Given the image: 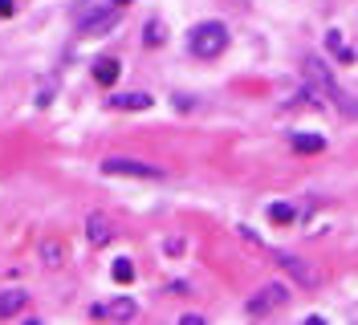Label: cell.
<instances>
[{
    "label": "cell",
    "mask_w": 358,
    "mask_h": 325,
    "mask_svg": "<svg viewBox=\"0 0 358 325\" xmlns=\"http://www.w3.org/2000/svg\"><path fill=\"white\" fill-rule=\"evenodd\" d=\"M187 49L203 57V62H212V57H220L224 49H228V24L220 21H200L192 33H187Z\"/></svg>",
    "instance_id": "cell-1"
},
{
    "label": "cell",
    "mask_w": 358,
    "mask_h": 325,
    "mask_svg": "<svg viewBox=\"0 0 358 325\" xmlns=\"http://www.w3.org/2000/svg\"><path fill=\"white\" fill-rule=\"evenodd\" d=\"M257 248H265V244H257ZM265 252L277 260V264H281L293 281L301 284V289H322V281H326V277H322V268H313L310 260L293 257V252H281V248H265Z\"/></svg>",
    "instance_id": "cell-2"
},
{
    "label": "cell",
    "mask_w": 358,
    "mask_h": 325,
    "mask_svg": "<svg viewBox=\"0 0 358 325\" xmlns=\"http://www.w3.org/2000/svg\"><path fill=\"white\" fill-rule=\"evenodd\" d=\"M306 82H310V98H313V94H326V98H330L338 110L346 106V94L338 89L334 69L322 62V57H310V62H306Z\"/></svg>",
    "instance_id": "cell-3"
},
{
    "label": "cell",
    "mask_w": 358,
    "mask_h": 325,
    "mask_svg": "<svg viewBox=\"0 0 358 325\" xmlns=\"http://www.w3.org/2000/svg\"><path fill=\"white\" fill-rule=\"evenodd\" d=\"M118 21H122V8L106 4V8L82 13V17H78V29H82V37H106L110 29H118Z\"/></svg>",
    "instance_id": "cell-4"
},
{
    "label": "cell",
    "mask_w": 358,
    "mask_h": 325,
    "mask_svg": "<svg viewBox=\"0 0 358 325\" xmlns=\"http://www.w3.org/2000/svg\"><path fill=\"white\" fill-rule=\"evenodd\" d=\"M106 175H131V179H163V167L155 163H143V159H122V154H110L102 163Z\"/></svg>",
    "instance_id": "cell-5"
},
{
    "label": "cell",
    "mask_w": 358,
    "mask_h": 325,
    "mask_svg": "<svg viewBox=\"0 0 358 325\" xmlns=\"http://www.w3.org/2000/svg\"><path fill=\"white\" fill-rule=\"evenodd\" d=\"M285 301H289L285 284H265V289H261V293L248 301V313H252V317H261V313H268L273 305H285Z\"/></svg>",
    "instance_id": "cell-6"
},
{
    "label": "cell",
    "mask_w": 358,
    "mask_h": 325,
    "mask_svg": "<svg viewBox=\"0 0 358 325\" xmlns=\"http://www.w3.org/2000/svg\"><path fill=\"white\" fill-rule=\"evenodd\" d=\"M94 317H110V322H131L138 317V305L131 297H114L110 305H94Z\"/></svg>",
    "instance_id": "cell-7"
},
{
    "label": "cell",
    "mask_w": 358,
    "mask_h": 325,
    "mask_svg": "<svg viewBox=\"0 0 358 325\" xmlns=\"http://www.w3.org/2000/svg\"><path fill=\"white\" fill-rule=\"evenodd\" d=\"M86 236H90V244H94V248H102V244H110V240H114V224H110V216H102V212H94V216L86 219Z\"/></svg>",
    "instance_id": "cell-8"
},
{
    "label": "cell",
    "mask_w": 358,
    "mask_h": 325,
    "mask_svg": "<svg viewBox=\"0 0 358 325\" xmlns=\"http://www.w3.org/2000/svg\"><path fill=\"white\" fill-rule=\"evenodd\" d=\"M90 73H94V82H98V86H114V82H118V73H122V65H118V57H98Z\"/></svg>",
    "instance_id": "cell-9"
},
{
    "label": "cell",
    "mask_w": 358,
    "mask_h": 325,
    "mask_svg": "<svg viewBox=\"0 0 358 325\" xmlns=\"http://www.w3.org/2000/svg\"><path fill=\"white\" fill-rule=\"evenodd\" d=\"M110 106L114 110H147L151 106V94H114Z\"/></svg>",
    "instance_id": "cell-10"
},
{
    "label": "cell",
    "mask_w": 358,
    "mask_h": 325,
    "mask_svg": "<svg viewBox=\"0 0 358 325\" xmlns=\"http://www.w3.org/2000/svg\"><path fill=\"white\" fill-rule=\"evenodd\" d=\"M24 305V293L21 289H8V293H0V317H17Z\"/></svg>",
    "instance_id": "cell-11"
},
{
    "label": "cell",
    "mask_w": 358,
    "mask_h": 325,
    "mask_svg": "<svg viewBox=\"0 0 358 325\" xmlns=\"http://www.w3.org/2000/svg\"><path fill=\"white\" fill-rule=\"evenodd\" d=\"M326 147V138L322 134H293V151H301V154H317Z\"/></svg>",
    "instance_id": "cell-12"
},
{
    "label": "cell",
    "mask_w": 358,
    "mask_h": 325,
    "mask_svg": "<svg viewBox=\"0 0 358 325\" xmlns=\"http://www.w3.org/2000/svg\"><path fill=\"white\" fill-rule=\"evenodd\" d=\"M326 45H330V53H334V57H342V62H355V57H358L355 49L342 41V33H338V29H334V33H326Z\"/></svg>",
    "instance_id": "cell-13"
},
{
    "label": "cell",
    "mask_w": 358,
    "mask_h": 325,
    "mask_svg": "<svg viewBox=\"0 0 358 325\" xmlns=\"http://www.w3.org/2000/svg\"><path fill=\"white\" fill-rule=\"evenodd\" d=\"M143 41H147V45H163V41H167V24L155 17V21L143 29Z\"/></svg>",
    "instance_id": "cell-14"
},
{
    "label": "cell",
    "mask_w": 358,
    "mask_h": 325,
    "mask_svg": "<svg viewBox=\"0 0 358 325\" xmlns=\"http://www.w3.org/2000/svg\"><path fill=\"white\" fill-rule=\"evenodd\" d=\"M114 281H118V284H131V281H134V264H131L127 257L114 260Z\"/></svg>",
    "instance_id": "cell-15"
},
{
    "label": "cell",
    "mask_w": 358,
    "mask_h": 325,
    "mask_svg": "<svg viewBox=\"0 0 358 325\" xmlns=\"http://www.w3.org/2000/svg\"><path fill=\"white\" fill-rule=\"evenodd\" d=\"M268 219H273V224H289L293 208H289V203H273V208H268Z\"/></svg>",
    "instance_id": "cell-16"
},
{
    "label": "cell",
    "mask_w": 358,
    "mask_h": 325,
    "mask_svg": "<svg viewBox=\"0 0 358 325\" xmlns=\"http://www.w3.org/2000/svg\"><path fill=\"white\" fill-rule=\"evenodd\" d=\"M13 8H17L13 0H0V17H13Z\"/></svg>",
    "instance_id": "cell-17"
},
{
    "label": "cell",
    "mask_w": 358,
    "mask_h": 325,
    "mask_svg": "<svg viewBox=\"0 0 358 325\" xmlns=\"http://www.w3.org/2000/svg\"><path fill=\"white\" fill-rule=\"evenodd\" d=\"M114 4H131V0H114Z\"/></svg>",
    "instance_id": "cell-18"
}]
</instances>
